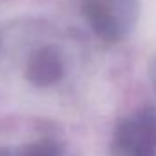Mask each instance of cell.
Masks as SVG:
<instances>
[{
  "instance_id": "6da1fadb",
  "label": "cell",
  "mask_w": 156,
  "mask_h": 156,
  "mask_svg": "<svg viewBox=\"0 0 156 156\" xmlns=\"http://www.w3.org/2000/svg\"><path fill=\"white\" fill-rule=\"evenodd\" d=\"M83 15L100 38L116 42L134 22L136 0H85Z\"/></svg>"
},
{
  "instance_id": "7a4b0ae2",
  "label": "cell",
  "mask_w": 156,
  "mask_h": 156,
  "mask_svg": "<svg viewBox=\"0 0 156 156\" xmlns=\"http://www.w3.org/2000/svg\"><path fill=\"white\" fill-rule=\"evenodd\" d=\"M122 156H156V113L140 111L118 125L115 136Z\"/></svg>"
},
{
  "instance_id": "3957f363",
  "label": "cell",
  "mask_w": 156,
  "mask_h": 156,
  "mask_svg": "<svg viewBox=\"0 0 156 156\" xmlns=\"http://www.w3.org/2000/svg\"><path fill=\"white\" fill-rule=\"evenodd\" d=\"M64 73H66L64 58H62L60 51L53 45H45V47L37 49L29 56L27 67H26V78L38 87L55 85L64 76Z\"/></svg>"
},
{
  "instance_id": "277c9868",
  "label": "cell",
  "mask_w": 156,
  "mask_h": 156,
  "mask_svg": "<svg viewBox=\"0 0 156 156\" xmlns=\"http://www.w3.org/2000/svg\"><path fill=\"white\" fill-rule=\"evenodd\" d=\"M0 156H62V149L53 140H44L24 147L22 151H0Z\"/></svg>"
},
{
  "instance_id": "5b68a950",
  "label": "cell",
  "mask_w": 156,
  "mask_h": 156,
  "mask_svg": "<svg viewBox=\"0 0 156 156\" xmlns=\"http://www.w3.org/2000/svg\"><path fill=\"white\" fill-rule=\"evenodd\" d=\"M154 78H156V69H154Z\"/></svg>"
}]
</instances>
